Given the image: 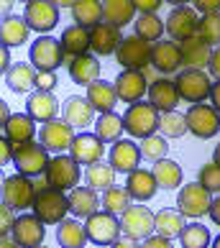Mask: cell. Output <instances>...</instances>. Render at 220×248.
I'll use <instances>...</instances> for the list:
<instances>
[{"label":"cell","mask_w":220,"mask_h":248,"mask_svg":"<svg viewBox=\"0 0 220 248\" xmlns=\"http://www.w3.org/2000/svg\"><path fill=\"white\" fill-rule=\"evenodd\" d=\"M213 161H215V164H220V143L215 146V154H213Z\"/></svg>","instance_id":"cell-61"},{"label":"cell","mask_w":220,"mask_h":248,"mask_svg":"<svg viewBox=\"0 0 220 248\" xmlns=\"http://www.w3.org/2000/svg\"><path fill=\"white\" fill-rule=\"evenodd\" d=\"M123 44V36L121 29L110 23H100L90 31V49H93L97 57H108V54H115Z\"/></svg>","instance_id":"cell-21"},{"label":"cell","mask_w":220,"mask_h":248,"mask_svg":"<svg viewBox=\"0 0 220 248\" xmlns=\"http://www.w3.org/2000/svg\"><path fill=\"white\" fill-rule=\"evenodd\" d=\"M179 93H177V85H174V79H167L161 77L157 82H151L149 85V103L159 110V113H172V110H177V103H179Z\"/></svg>","instance_id":"cell-22"},{"label":"cell","mask_w":220,"mask_h":248,"mask_svg":"<svg viewBox=\"0 0 220 248\" xmlns=\"http://www.w3.org/2000/svg\"><path fill=\"white\" fill-rule=\"evenodd\" d=\"M182 49V64L187 69H203V67H210V59H213V49L210 44H205L200 36H192V39L182 41L179 44Z\"/></svg>","instance_id":"cell-23"},{"label":"cell","mask_w":220,"mask_h":248,"mask_svg":"<svg viewBox=\"0 0 220 248\" xmlns=\"http://www.w3.org/2000/svg\"><path fill=\"white\" fill-rule=\"evenodd\" d=\"M29 23H26V18H18V16H8L3 21V29H0V44L3 46H21L26 44L29 39Z\"/></svg>","instance_id":"cell-33"},{"label":"cell","mask_w":220,"mask_h":248,"mask_svg":"<svg viewBox=\"0 0 220 248\" xmlns=\"http://www.w3.org/2000/svg\"><path fill=\"white\" fill-rule=\"evenodd\" d=\"M195 11H200L203 16L220 13V0H197V3H195Z\"/></svg>","instance_id":"cell-52"},{"label":"cell","mask_w":220,"mask_h":248,"mask_svg":"<svg viewBox=\"0 0 220 248\" xmlns=\"http://www.w3.org/2000/svg\"><path fill=\"white\" fill-rule=\"evenodd\" d=\"M39 248H49V246H39Z\"/></svg>","instance_id":"cell-63"},{"label":"cell","mask_w":220,"mask_h":248,"mask_svg":"<svg viewBox=\"0 0 220 248\" xmlns=\"http://www.w3.org/2000/svg\"><path fill=\"white\" fill-rule=\"evenodd\" d=\"M72 141H75V128L67 121H49V123H44L41 131H39V143L47 151H54V154L67 151L72 146Z\"/></svg>","instance_id":"cell-14"},{"label":"cell","mask_w":220,"mask_h":248,"mask_svg":"<svg viewBox=\"0 0 220 248\" xmlns=\"http://www.w3.org/2000/svg\"><path fill=\"white\" fill-rule=\"evenodd\" d=\"M11 235L21 248H39L44 246V223L36 215H18Z\"/></svg>","instance_id":"cell-17"},{"label":"cell","mask_w":220,"mask_h":248,"mask_svg":"<svg viewBox=\"0 0 220 248\" xmlns=\"http://www.w3.org/2000/svg\"><path fill=\"white\" fill-rule=\"evenodd\" d=\"M3 131H5V139L13 141V143L18 146V143H29V141H33L36 125H33V118H31V115H26V113H13L11 121L3 125Z\"/></svg>","instance_id":"cell-31"},{"label":"cell","mask_w":220,"mask_h":248,"mask_svg":"<svg viewBox=\"0 0 220 248\" xmlns=\"http://www.w3.org/2000/svg\"><path fill=\"white\" fill-rule=\"evenodd\" d=\"M182 248H207L210 246V231L203 223H189L179 235Z\"/></svg>","instance_id":"cell-43"},{"label":"cell","mask_w":220,"mask_h":248,"mask_svg":"<svg viewBox=\"0 0 220 248\" xmlns=\"http://www.w3.org/2000/svg\"><path fill=\"white\" fill-rule=\"evenodd\" d=\"M213 248H220V235H215V238H213Z\"/></svg>","instance_id":"cell-62"},{"label":"cell","mask_w":220,"mask_h":248,"mask_svg":"<svg viewBox=\"0 0 220 248\" xmlns=\"http://www.w3.org/2000/svg\"><path fill=\"white\" fill-rule=\"evenodd\" d=\"M113 248H141L139 241H131V238H121L118 243H113Z\"/></svg>","instance_id":"cell-58"},{"label":"cell","mask_w":220,"mask_h":248,"mask_svg":"<svg viewBox=\"0 0 220 248\" xmlns=\"http://www.w3.org/2000/svg\"><path fill=\"white\" fill-rule=\"evenodd\" d=\"M151 64L161 75H174L182 67V49L177 41H157L151 49Z\"/></svg>","instance_id":"cell-19"},{"label":"cell","mask_w":220,"mask_h":248,"mask_svg":"<svg viewBox=\"0 0 220 248\" xmlns=\"http://www.w3.org/2000/svg\"><path fill=\"white\" fill-rule=\"evenodd\" d=\"M103 154H105V146L93 133L75 136V141H72V146H69V156H72V159H75L77 164H87V167H90V164H97L100 159H103Z\"/></svg>","instance_id":"cell-20"},{"label":"cell","mask_w":220,"mask_h":248,"mask_svg":"<svg viewBox=\"0 0 220 248\" xmlns=\"http://www.w3.org/2000/svg\"><path fill=\"white\" fill-rule=\"evenodd\" d=\"M23 18L31 31H39V33L51 31L59 23V5L44 3V0H31V3H26Z\"/></svg>","instance_id":"cell-15"},{"label":"cell","mask_w":220,"mask_h":248,"mask_svg":"<svg viewBox=\"0 0 220 248\" xmlns=\"http://www.w3.org/2000/svg\"><path fill=\"white\" fill-rule=\"evenodd\" d=\"M126 131V125H123V118L121 115H115V113H103L97 118V123H95V136L103 143H115V141H121V136Z\"/></svg>","instance_id":"cell-39"},{"label":"cell","mask_w":220,"mask_h":248,"mask_svg":"<svg viewBox=\"0 0 220 248\" xmlns=\"http://www.w3.org/2000/svg\"><path fill=\"white\" fill-rule=\"evenodd\" d=\"M187 128L197 139H213L220 131V113L213 105H189L187 110Z\"/></svg>","instance_id":"cell-12"},{"label":"cell","mask_w":220,"mask_h":248,"mask_svg":"<svg viewBox=\"0 0 220 248\" xmlns=\"http://www.w3.org/2000/svg\"><path fill=\"white\" fill-rule=\"evenodd\" d=\"M31 64L36 72H57V67H62L64 62V49H62V41L51 39V36H41L31 44Z\"/></svg>","instance_id":"cell-8"},{"label":"cell","mask_w":220,"mask_h":248,"mask_svg":"<svg viewBox=\"0 0 220 248\" xmlns=\"http://www.w3.org/2000/svg\"><path fill=\"white\" fill-rule=\"evenodd\" d=\"M59 41H62V49H64L67 57H72V59L85 57L87 49H90V31L82 29V26H77V23L75 26H67Z\"/></svg>","instance_id":"cell-30"},{"label":"cell","mask_w":220,"mask_h":248,"mask_svg":"<svg viewBox=\"0 0 220 248\" xmlns=\"http://www.w3.org/2000/svg\"><path fill=\"white\" fill-rule=\"evenodd\" d=\"M62 113L64 118L62 121H67L72 128H85L93 123V115H95V108L90 105V100L87 97H79V95H72L64 100V105H62Z\"/></svg>","instance_id":"cell-24"},{"label":"cell","mask_w":220,"mask_h":248,"mask_svg":"<svg viewBox=\"0 0 220 248\" xmlns=\"http://www.w3.org/2000/svg\"><path fill=\"white\" fill-rule=\"evenodd\" d=\"M159 123H161V113L151 103H136V105H128V110L123 113V125L128 136L133 139H149V136H157L159 131Z\"/></svg>","instance_id":"cell-1"},{"label":"cell","mask_w":220,"mask_h":248,"mask_svg":"<svg viewBox=\"0 0 220 248\" xmlns=\"http://www.w3.org/2000/svg\"><path fill=\"white\" fill-rule=\"evenodd\" d=\"M85 231H87V241H93L95 246H113L121 241V220H118L113 213H95L87 217L85 223Z\"/></svg>","instance_id":"cell-7"},{"label":"cell","mask_w":220,"mask_h":248,"mask_svg":"<svg viewBox=\"0 0 220 248\" xmlns=\"http://www.w3.org/2000/svg\"><path fill=\"white\" fill-rule=\"evenodd\" d=\"M36 195H39V189L31 182V177L11 174V177L3 179V205H8V207H13V210L33 207Z\"/></svg>","instance_id":"cell-5"},{"label":"cell","mask_w":220,"mask_h":248,"mask_svg":"<svg viewBox=\"0 0 220 248\" xmlns=\"http://www.w3.org/2000/svg\"><path fill=\"white\" fill-rule=\"evenodd\" d=\"M54 87H57V72H39V77H36V90L51 93Z\"/></svg>","instance_id":"cell-49"},{"label":"cell","mask_w":220,"mask_h":248,"mask_svg":"<svg viewBox=\"0 0 220 248\" xmlns=\"http://www.w3.org/2000/svg\"><path fill=\"white\" fill-rule=\"evenodd\" d=\"M159 131L164 133V139H182L189 128H187V115L185 113H161V123H159Z\"/></svg>","instance_id":"cell-42"},{"label":"cell","mask_w":220,"mask_h":248,"mask_svg":"<svg viewBox=\"0 0 220 248\" xmlns=\"http://www.w3.org/2000/svg\"><path fill=\"white\" fill-rule=\"evenodd\" d=\"M200 185H203L207 192H220V164L210 161L200 169Z\"/></svg>","instance_id":"cell-47"},{"label":"cell","mask_w":220,"mask_h":248,"mask_svg":"<svg viewBox=\"0 0 220 248\" xmlns=\"http://www.w3.org/2000/svg\"><path fill=\"white\" fill-rule=\"evenodd\" d=\"M16 215H13V207H8V205H3L0 207V235H8L13 231V225H16Z\"/></svg>","instance_id":"cell-48"},{"label":"cell","mask_w":220,"mask_h":248,"mask_svg":"<svg viewBox=\"0 0 220 248\" xmlns=\"http://www.w3.org/2000/svg\"><path fill=\"white\" fill-rule=\"evenodd\" d=\"M11 51H8V46H0V69H3V75H8L11 72Z\"/></svg>","instance_id":"cell-54"},{"label":"cell","mask_w":220,"mask_h":248,"mask_svg":"<svg viewBox=\"0 0 220 248\" xmlns=\"http://www.w3.org/2000/svg\"><path fill=\"white\" fill-rule=\"evenodd\" d=\"M87 100H90V105H93L95 110H100V115L113 113V108L118 103L115 85H110V82H105V79H97L95 85L87 87Z\"/></svg>","instance_id":"cell-32"},{"label":"cell","mask_w":220,"mask_h":248,"mask_svg":"<svg viewBox=\"0 0 220 248\" xmlns=\"http://www.w3.org/2000/svg\"><path fill=\"white\" fill-rule=\"evenodd\" d=\"M47 185L49 187H54V189H62V192H72L77 187V182H79V177H82V171H79V164L72 159V156H64V154H59V156H54L51 159V164H49V169H47Z\"/></svg>","instance_id":"cell-9"},{"label":"cell","mask_w":220,"mask_h":248,"mask_svg":"<svg viewBox=\"0 0 220 248\" xmlns=\"http://www.w3.org/2000/svg\"><path fill=\"white\" fill-rule=\"evenodd\" d=\"M85 182L87 187H93L95 192L97 189H110L115 182V169L110 167V161H97V164H90L87 171H85Z\"/></svg>","instance_id":"cell-41"},{"label":"cell","mask_w":220,"mask_h":248,"mask_svg":"<svg viewBox=\"0 0 220 248\" xmlns=\"http://www.w3.org/2000/svg\"><path fill=\"white\" fill-rule=\"evenodd\" d=\"M210 103H213V108L220 113V82H213V95H210Z\"/></svg>","instance_id":"cell-56"},{"label":"cell","mask_w":220,"mask_h":248,"mask_svg":"<svg viewBox=\"0 0 220 248\" xmlns=\"http://www.w3.org/2000/svg\"><path fill=\"white\" fill-rule=\"evenodd\" d=\"M115 93H118V100H123V103H141V97L149 93V87H146V75L143 72H131V69H123L121 75L115 77Z\"/></svg>","instance_id":"cell-16"},{"label":"cell","mask_w":220,"mask_h":248,"mask_svg":"<svg viewBox=\"0 0 220 248\" xmlns=\"http://www.w3.org/2000/svg\"><path fill=\"white\" fill-rule=\"evenodd\" d=\"M210 75L215 77V82H220V49L213 51V59H210Z\"/></svg>","instance_id":"cell-55"},{"label":"cell","mask_w":220,"mask_h":248,"mask_svg":"<svg viewBox=\"0 0 220 248\" xmlns=\"http://www.w3.org/2000/svg\"><path fill=\"white\" fill-rule=\"evenodd\" d=\"M69 77H72L75 85H82V87L95 85V82L100 79V62L95 57H90V54L72 59L69 62Z\"/></svg>","instance_id":"cell-29"},{"label":"cell","mask_w":220,"mask_h":248,"mask_svg":"<svg viewBox=\"0 0 220 248\" xmlns=\"http://www.w3.org/2000/svg\"><path fill=\"white\" fill-rule=\"evenodd\" d=\"M185 231V215L179 210H159L157 213V235L161 238H179Z\"/></svg>","instance_id":"cell-37"},{"label":"cell","mask_w":220,"mask_h":248,"mask_svg":"<svg viewBox=\"0 0 220 248\" xmlns=\"http://www.w3.org/2000/svg\"><path fill=\"white\" fill-rule=\"evenodd\" d=\"M0 248H21V246H18V243L13 241V238L3 235V238H0Z\"/></svg>","instance_id":"cell-60"},{"label":"cell","mask_w":220,"mask_h":248,"mask_svg":"<svg viewBox=\"0 0 220 248\" xmlns=\"http://www.w3.org/2000/svg\"><path fill=\"white\" fill-rule=\"evenodd\" d=\"M67 197H69V213L77 215V217H85V220L90 215H95L97 213V205L103 202L93 187H75Z\"/></svg>","instance_id":"cell-26"},{"label":"cell","mask_w":220,"mask_h":248,"mask_svg":"<svg viewBox=\"0 0 220 248\" xmlns=\"http://www.w3.org/2000/svg\"><path fill=\"white\" fill-rule=\"evenodd\" d=\"M36 77H39V72L33 69V64L21 62L11 67V72L5 75V82L13 93H29L31 87H36Z\"/></svg>","instance_id":"cell-34"},{"label":"cell","mask_w":220,"mask_h":248,"mask_svg":"<svg viewBox=\"0 0 220 248\" xmlns=\"http://www.w3.org/2000/svg\"><path fill=\"white\" fill-rule=\"evenodd\" d=\"M13 164H16L18 174L33 179V177H39V174H47L49 164H51V156H49V151L44 149L41 143L29 141V143H18L16 146Z\"/></svg>","instance_id":"cell-3"},{"label":"cell","mask_w":220,"mask_h":248,"mask_svg":"<svg viewBox=\"0 0 220 248\" xmlns=\"http://www.w3.org/2000/svg\"><path fill=\"white\" fill-rule=\"evenodd\" d=\"M197 23H200V18H197V11L195 8H187V5H177L174 11L169 13L167 18V31H169V39L172 41H187L192 39V36H197Z\"/></svg>","instance_id":"cell-13"},{"label":"cell","mask_w":220,"mask_h":248,"mask_svg":"<svg viewBox=\"0 0 220 248\" xmlns=\"http://www.w3.org/2000/svg\"><path fill=\"white\" fill-rule=\"evenodd\" d=\"M57 243L62 248H85L87 243V231L77 220H62L57 228Z\"/></svg>","instance_id":"cell-36"},{"label":"cell","mask_w":220,"mask_h":248,"mask_svg":"<svg viewBox=\"0 0 220 248\" xmlns=\"http://www.w3.org/2000/svg\"><path fill=\"white\" fill-rule=\"evenodd\" d=\"M141 248H174L169 238H161V235H149L146 241L141 243Z\"/></svg>","instance_id":"cell-53"},{"label":"cell","mask_w":220,"mask_h":248,"mask_svg":"<svg viewBox=\"0 0 220 248\" xmlns=\"http://www.w3.org/2000/svg\"><path fill=\"white\" fill-rule=\"evenodd\" d=\"M143 159L141 156V149L139 143L128 141V139H121L110 146V167L115 171H123V174H131L139 169V161Z\"/></svg>","instance_id":"cell-18"},{"label":"cell","mask_w":220,"mask_h":248,"mask_svg":"<svg viewBox=\"0 0 220 248\" xmlns=\"http://www.w3.org/2000/svg\"><path fill=\"white\" fill-rule=\"evenodd\" d=\"M11 115H13V113L8 110V105H5V103H0V121H3V125L11 121Z\"/></svg>","instance_id":"cell-59"},{"label":"cell","mask_w":220,"mask_h":248,"mask_svg":"<svg viewBox=\"0 0 220 248\" xmlns=\"http://www.w3.org/2000/svg\"><path fill=\"white\" fill-rule=\"evenodd\" d=\"M139 149H141L143 159H149L154 164L167 159V139H164V136H149V139H143L139 143Z\"/></svg>","instance_id":"cell-46"},{"label":"cell","mask_w":220,"mask_h":248,"mask_svg":"<svg viewBox=\"0 0 220 248\" xmlns=\"http://www.w3.org/2000/svg\"><path fill=\"white\" fill-rule=\"evenodd\" d=\"M121 228L131 241H146L151 233H157V215L143 205H131L121 215Z\"/></svg>","instance_id":"cell-6"},{"label":"cell","mask_w":220,"mask_h":248,"mask_svg":"<svg viewBox=\"0 0 220 248\" xmlns=\"http://www.w3.org/2000/svg\"><path fill=\"white\" fill-rule=\"evenodd\" d=\"M133 29H136L139 39L149 41V44H157V41H161L164 31H167V21H161L159 16H139L133 23Z\"/></svg>","instance_id":"cell-40"},{"label":"cell","mask_w":220,"mask_h":248,"mask_svg":"<svg viewBox=\"0 0 220 248\" xmlns=\"http://www.w3.org/2000/svg\"><path fill=\"white\" fill-rule=\"evenodd\" d=\"M29 115L39 123H49V121H57V110L59 103L51 93H44V90H36V93L29 97Z\"/></svg>","instance_id":"cell-27"},{"label":"cell","mask_w":220,"mask_h":248,"mask_svg":"<svg viewBox=\"0 0 220 248\" xmlns=\"http://www.w3.org/2000/svg\"><path fill=\"white\" fill-rule=\"evenodd\" d=\"M105 5V23L115 26V29H121V26H128L136 18V3L133 0H108Z\"/></svg>","instance_id":"cell-35"},{"label":"cell","mask_w":220,"mask_h":248,"mask_svg":"<svg viewBox=\"0 0 220 248\" xmlns=\"http://www.w3.org/2000/svg\"><path fill=\"white\" fill-rule=\"evenodd\" d=\"M13 151H16V143L13 141H8L5 136L0 139V161H3V167L8 161H13Z\"/></svg>","instance_id":"cell-51"},{"label":"cell","mask_w":220,"mask_h":248,"mask_svg":"<svg viewBox=\"0 0 220 248\" xmlns=\"http://www.w3.org/2000/svg\"><path fill=\"white\" fill-rule=\"evenodd\" d=\"M151 49H154V44L143 41L133 33V36H128V39H123L121 49L115 51V59L123 69L141 72V69L149 67V62H151Z\"/></svg>","instance_id":"cell-11"},{"label":"cell","mask_w":220,"mask_h":248,"mask_svg":"<svg viewBox=\"0 0 220 248\" xmlns=\"http://www.w3.org/2000/svg\"><path fill=\"white\" fill-rule=\"evenodd\" d=\"M210 217H213V223L220 225V197L213 200V207H210Z\"/></svg>","instance_id":"cell-57"},{"label":"cell","mask_w":220,"mask_h":248,"mask_svg":"<svg viewBox=\"0 0 220 248\" xmlns=\"http://www.w3.org/2000/svg\"><path fill=\"white\" fill-rule=\"evenodd\" d=\"M154 177H157L159 189H177L182 185V167L172 159H161L154 164Z\"/></svg>","instance_id":"cell-38"},{"label":"cell","mask_w":220,"mask_h":248,"mask_svg":"<svg viewBox=\"0 0 220 248\" xmlns=\"http://www.w3.org/2000/svg\"><path fill=\"white\" fill-rule=\"evenodd\" d=\"M126 189H128V195H131V200H139V202H146V200H151L154 195H157V177H154V171L149 169H136L128 174V179H126Z\"/></svg>","instance_id":"cell-25"},{"label":"cell","mask_w":220,"mask_h":248,"mask_svg":"<svg viewBox=\"0 0 220 248\" xmlns=\"http://www.w3.org/2000/svg\"><path fill=\"white\" fill-rule=\"evenodd\" d=\"M174 85H177L179 97L192 105H203L213 95V82L203 69H182L177 79H174Z\"/></svg>","instance_id":"cell-4"},{"label":"cell","mask_w":220,"mask_h":248,"mask_svg":"<svg viewBox=\"0 0 220 248\" xmlns=\"http://www.w3.org/2000/svg\"><path fill=\"white\" fill-rule=\"evenodd\" d=\"M67 210H69V197L62 189H39L33 202V215L41 220L44 225H59L62 220H67Z\"/></svg>","instance_id":"cell-2"},{"label":"cell","mask_w":220,"mask_h":248,"mask_svg":"<svg viewBox=\"0 0 220 248\" xmlns=\"http://www.w3.org/2000/svg\"><path fill=\"white\" fill-rule=\"evenodd\" d=\"M213 192H207L200 182H189L179 189L177 195V207L179 213L185 217H203L210 213V207H213Z\"/></svg>","instance_id":"cell-10"},{"label":"cell","mask_w":220,"mask_h":248,"mask_svg":"<svg viewBox=\"0 0 220 248\" xmlns=\"http://www.w3.org/2000/svg\"><path fill=\"white\" fill-rule=\"evenodd\" d=\"M139 16H157V11L161 8V0H133Z\"/></svg>","instance_id":"cell-50"},{"label":"cell","mask_w":220,"mask_h":248,"mask_svg":"<svg viewBox=\"0 0 220 248\" xmlns=\"http://www.w3.org/2000/svg\"><path fill=\"white\" fill-rule=\"evenodd\" d=\"M103 207H105V213H126L128 207H131V195H128V189L126 187H110L105 189V195H103Z\"/></svg>","instance_id":"cell-44"},{"label":"cell","mask_w":220,"mask_h":248,"mask_svg":"<svg viewBox=\"0 0 220 248\" xmlns=\"http://www.w3.org/2000/svg\"><path fill=\"white\" fill-rule=\"evenodd\" d=\"M72 18H75V23L82 26V29L93 31L95 26L105 23V5L97 3V0H79V3L72 5Z\"/></svg>","instance_id":"cell-28"},{"label":"cell","mask_w":220,"mask_h":248,"mask_svg":"<svg viewBox=\"0 0 220 248\" xmlns=\"http://www.w3.org/2000/svg\"><path fill=\"white\" fill-rule=\"evenodd\" d=\"M197 36L203 39L205 44H220V13H210V16H203L197 23Z\"/></svg>","instance_id":"cell-45"}]
</instances>
